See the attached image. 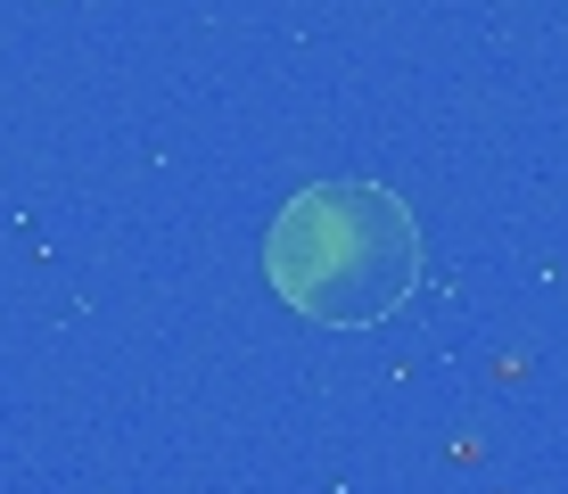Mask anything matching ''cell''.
<instances>
[{"mask_svg":"<svg viewBox=\"0 0 568 494\" xmlns=\"http://www.w3.org/2000/svg\"><path fill=\"white\" fill-rule=\"evenodd\" d=\"M264 281L322 330H371L420 289V231L379 182H313L272 214Z\"/></svg>","mask_w":568,"mask_h":494,"instance_id":"obj_1","label":"cell"}]
</instances>
